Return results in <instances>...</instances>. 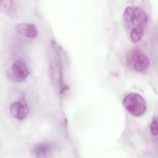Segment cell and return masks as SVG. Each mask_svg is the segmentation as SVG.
<instances>
[{
  "mask_svg": "<svg viewBox=\"0 0 158 158\" xmlns=\"http://www.w3.org/2000/svg\"><path fill=\"white\" fill-rule=\"evenodd\" d=\"M123 20L129 32L131 41L133 43L139 41L143 36L148 21L146 12L138 6H128L123 14Z\"/></svg>",
  "mask_w": 158,
  "mask_h": 158,
  "instance_id": "1",
  "label": "cell"
},
{
  "mask_svg": "<svg viewBox=\"0 0 158 158\" xmlns=\"http://www.w3.org/2000/svg\"><path fill=\"white\" fill-rule=\"evenodd\" d=\"M123 105L125 109L132 115L140 117L146 111V102L139 94L130 93L123 99Z\"/></svg>",
  "mask_w": 158,
  "mask_h": 158,
  "instance_id": "2",
  "label": "cell"
},
{
  "mask_svg": "<svg viewBox=\"0 0 158 158\" xmlns=\"http://www.w3.org/2000/svg\"><path fill=\"white\" fill-rule=\"evenodd\" d=\"M127 60L133 69L139 72L147 70L150 66L149 57L141 49L138 48H134L130 51Z\"/></svg>",
  "mask_w": 158,
  "mask_h": 158,
  "instance_id": "3",
  "label": "cell"
},
{
  "mask_svg": "<svg viewBox=\"0 0 158 158\" xmlns=\"http://www.w3.org/2000/svg\"><path fill=\"white\" fill-rule=\"evenodd\" d=\"M10 69L13 78L17 81L25 80L30 74L28 67L23 59L15 60L12 64Z\"/></svg>",
  "mask_w": 158,
  "mask_h": 158,
  "instance_id": "4",
  "label": "cell"
},
{
  "mask_svg": "<svg viewBox=\"0 0 158 158\" xmlns=\"http://www.w3.org/2000/svg\"><path fill=\"white\" fill-rule=\"evenodd\" d=\"M10 111L14 118L22 120L28 116L29 109L27 102L24 100H19L14 101L10 104Z\"/></svg>",
  "mask_w": 158,
  "mask_h": 158,
  "instance_id": "5",
  "label": "cell"
},
{
  "mask_svg": "<svg viewBox=\"0 0 158 158\" xmlns=\"http://www.w3.org/2000/svg\"><path fill=\"white\" fill-rule=\"evenodd\" d=\"M54 146L50 142L38 143L32 148L31 153L36 157H49L52 154Z\"/></svg>",
  "mask_w": 158,
  "mask_h": 158,
  "instance_id": "6",
  "label": "cell"
},
{
  "mask_svg": "<svg viewBox=\"0 0 158 158\" xmlns=\"http://www.w3.org/2000/svg\"><path fill=\"white\" fill-rule=\"evenodd\" d=\"M15 30L19 34L29 38H35L38 35L36 26L30 23H20L15 27Z\"/></svg>",
  "mask_w": 158,
  "mask_h": 158,
  "instance_id": "7",
  "label": "cell"
},
{
  "mask_svg": "<svg viewBox=\"0 0 158 158\" xmlns=\"http://www.w3.org/2000/svg\"><path fill=\"white\" fill-rule=\"evenodd\" d=\"M1 10L4 14L11 15L15 12V6L14 1H1Z\"/></svg>",
  "mask_w": 158,
  "mask_h": 158,
  "instance_id": "8",
  "label": "cell"
},
{
  "mask_svg": "<svg viewBox=\"0 0 158 158\" xmlns=\"http://www.w3.org/2000/svg\"><path fill=\"white\" fill-rule=\"evenodd\" d=\"M150 131L153 136L157 135V117L153 118L150 124Z\"/></svg>",
  "mask_w": 158,
  "mask_h": 158,
  "instance_id": "9",
  "label": "cell"
}]
</instances>
